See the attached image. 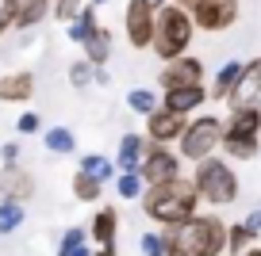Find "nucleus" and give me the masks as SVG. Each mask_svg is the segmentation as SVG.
Listing matches in <instances>:
<instances>
[{"label":"nucleus","mask_w":261,"mask_h":256,"mask_svg":"<svg viewBox=\"0 0 261 256\" xmlns=\"http://www.w3.org/2000/svg\"><path fill=\"white\" fill-rule=\"evenodd\" d=\"M0 161H4V165H16V161H19V145H16V142H8L4 149H0Z\"/></svg>","instance_id":"35"},{"label":"nucleus","mask_w":261,"mask_h":256,"mask_svg":"<svg viewBox=\"0 0 261 256\" xmlns=\"http://www.w3.org/2000/svg\"><path fill=\"white\" fill-rule=\"evenodd\" d=\"M238 77H242V61H227L219 73H215V80H212V96H215V100H230Z\"/></svg>","instance_id":"20"},{"label":"nucleus","mask_w":261,"mask_h":256,"mask_svg":"<svg viewBox=\"0 0 261 256\" xmlns=\"http://www.w3.org/2000/svg\"><path fill=\"white\" fill-rule=\"evenodd\" d=\"M142 191H146V184L139 180V172H119V180H115L119 199H142Z\"/></svg>","instance_id":"26"},{"label":"nucleus","mask_w":261,"mask_h":256,"mask_svg":"<svg viewBox=\"0 0 261 256\" xmlns=\"http://www.w3.org/2000/svg\"><path fill=\"white\" fill-rule=\"evenodd\" d=\"M180 176V157L169 149V145H146L142 153V165H139V180L146 187H158V184H169V180Z\"/></svg>","instance_id":"7"},{"label":"nucleus","mask_w":261,"mask_h":256,"mask_svg":"<svg viewBox=\"0 0 261 256\" xmlns=\"http://www.w3.org/2000/svg\"><path fill=\"white\" fill-rule=\"evenodd\" d=\"M92 80H96V69H92V65L85 61V57L69 65V84H73V88H89Z\"/></svg>","instance_id":"30"},{"label":"nucleus","mask_w":261,"mask_h":256,"mask_svg":"<svg viewBox=\"0 0 261 256\" xmlns=\"http://www.w3.org/2000/svg\"><path fill=\"white\" fill-rule=\"evenodd\" d=\"M227 104H230V111H246V107L261 111V57L242 65V77H238V84H234Z\"/></svg>","instance_id":"10"},{"label":"nucleus","mask_w":261,"mask_h":256,"mask_svg":"<svg viewBox=\"0 0 261 256\" xmlns=\"http://www.w3.org/2000/svg\"><path fill=\"white\" fill-rule=\"evenodd\" d=\"M196 207H200V195H196L192 180H185V176L142 191V210H146V218L158 222V226H165V230L188 222V218L196 214Z\"/></svg>","instance_id":"2"},{"label":"nucleus","mask_w":261,"mask_h":256,"mask_svg":"<svg viewBox=\"0 0 261 256\" xmlns=\"http://www.w3.org/2000/svg\"><path fill=\"white\" fill-rule=\"evenodd\" d=\"M23 226V203H12V199H0V233L8 237Z\"/></svg>","instance_id":"25"},{"label":"nucleus","mask_w":261,"mask_h":256,"mask_svg":"<svg viewBox=\"0 0 261 256\" xmlns=\"http://www.w3.org/2000/svg\"><path fill=\"white\" fill-rule=\"evenodd\" d=\"M85 237H89V230H81V226L65 230V233H62V241H58V256H73L77 248L85 245Z\"/></svg>","instance_id":"28"},{"label":"nucleus","mask_w":261,"mask_h":256,"mask_svg":"<svg viewBox=\"0 0 261 256\" xmlns=\"http://www.w3.org/2000/svg\"><path fill=\"white\" fill-rule=\"evenodd\" d=\"M173 4H177V8H185V12H188V8H192V4H196V0H173Z\"/></svg>","instance_id":"38"},{"label":"nucleus","mask_w":261,"mask_h":256,"mask_svg":"<svg viewBox=\"0 0 261 256\" xmlns=\"http://www.w3.org/2000/svg\"><path fill=\"white\" fill-rule=\"evenodd\" d=\"M250 241H253V233L246 230V226H227V248L234 256H242L246 248H250Z\"/></svg>","instance_id":"29"},{"label":"nucleus","mask_w":261,"mask_h":256,"mask_svg":"<svg viewBox=\"0 0 261 256\" xmlns=\"http://www.w3.org/2000/svg\"><path fill=\"white\" fill-rule=\"evenodd\" d=\"M31 96H35L31 73H4L0 77V104H27Z\"/></svg>","instance_id":"15"},{"label":"nucleus","mask_w":261,"mask_h":256,"mask_svg":"<svg viewBox=\"0 0 261 256\" xmlns=\"http://www.w3.org/2000/svg\"><path fill=\"white\" fill-rule=\"evenodd\" d=\"M154 4H158V8H162V4H165V0H154Z\"/></svg>","instance_id":"42"},{"label":"nucleus","mask_w":261,"mask_h":256,"mask_svg":"<svg viewBox=\"0 0 261 256\" xmlns=\"http://www.w3.org/2000/svg\"><path fill=\"white\" fill-rule=\"evenodd\" d=\"M16 12H19V0H0V35L16 27Z\"/></svg>","instance_id":"33"},{"label":"nucleus","mask_w":261,"mask_h":256,"mask_svg":"<svg viewBox=\"0 0 261 256\" xmlns=\"http://www.w3.org/2000/svg\"><path fill=\"white\" fill-rule=\"evenodd\" d=\"M96 27H100V23H96V8H92V4H85V8H81V16H77L73 23H69V39L85 46V42H89L92 35H96Z\"/></svg>","instance_id":"21"},{"label":"nucleus","mask_w":261,"mask_h":256,"mask_svg":"<svg viewBox=\"0 0 261 256\" xmlns=\"http://www.w3.org/2000/svg\"><path fill=\"white\" fill-rule=\"evenodd\" d=\"M165 256H223L227 248V226L215 214H192L188 222L162 230Z\"/></svg>","instance_id":"1"},{"label":"nucleus","mask_w":261,"mask_h":256,"mask_svg":"<svg viewBox=\"0 0 261 256\" xmlns=\"http://www.w3.org/2000/svg\"><path fill=\"white\" fill-rule=\"evenodd\" d=\"M192 187H196V195L207 199L212 207H227V203L238 199V176H234V168H230L227 161H219V157H207V161L196 165Z\"/></svg>","instance_id":"4"},{"label":"nucleus","mask_w":261,"mask_h":256,"mask_svg":"<svg viewBox=\"0 0 261 256\" xmlns=\"http://www.w3.org/2000/svg\"><path fill=\"white\" fill-rule=\"evenodd\" d=\"M81 8H85L81 0H54L50 12H54V19H62V23H73V19L81 16Z\"/></svg>","instance_id":"31"},{"label":"nucleus","mask_w":261,"mask_h":256,"mask_svg":"<svg viewBox=\"0 0 261 256\" xmlns=\"http://www.w3.org/2000/svg\"><path fill=\"white\" fill-rule=\"evenodd\" d=\"M142 153H146V138L142 134H123L119 149H115V168H119V172H139Z\"/></svg>","instance_id":"16"},{"label":"nucleus","mask_w":261,"mask_h":256,"mask_svg":"<svg viewBox=\"0 0 261 256\" xmlns=\"http://www.w3.org/2000/svg\"><path fill=\"white\" fill-rule=\"evenodd\" d=\"M39 126H42V119H39L35 111H23V115H19V122H16V130H19V134H35Z\"/></svg>","instance_id":"34"},{"label":"nucleus","mask_w":261,"mask_h":256,"mask_svg":"<svg viewBox=\"0 0 261 256\" xmlns=\"http://www.w3.org/2000/svg\"><path fill=\"white\" fill-rule=\"evenodd\" d=\"M77 172H85V176H92V180H100V184H104V180L115 176V165H112L108 157H100V153H85Z\"/></svg>","instance_id":"22"},{"label":"nucleus","mask_w":261,"mask_h":256,"mask_svg":"<svg viewBox=\"0 0 261 256\" xmlns=\"http://www.w3.org/2000/svg\"><path fill=\"white\" fill-rule=\"evenodd\" d=\"M139 248H142V256H165V237L162 233H142Z\"/></svg>","instance_id":"32"},{"label":"nucleus","mask_w":261,"mask_h":256,"mask_svg":"<svg viewBox=\"0 0 261 256\" xmlns=\"http://www.w3.org/2000/svg\"><path fill=\"white\" fill-rule=\"evenodd\" d=\"M200 104H207V88H204V84H196V88H173V92H165V96H162L165 111L185 115V119H188V111H196Z\"/></svg>","instance_id":"14"},{"label":"nucleus","mask_w":261,"mask_h":256,"mask_svg":"<svg viewBox=\"0 0 261 256\" xmlns=\"http://www.w3.org/2000/svg\"><path fill=\"white\" fill-rule=\"evenodd\" d=\"M100 4H108V0H92V8H100Z\"/></svg>","instance_id":"41"},{"label":"nucleus","mask_w":261,"mask_h":256,"mask_svg":"<svg viewBox=\"0 0 261 256\" xmlns=\"http://www.w3.org/2000/svg\"><path fill=\"white\" fill-rule=\"evenodd\" d=\"M242 256H261V248H246V252Z\"/></svg>","instance_id":"40"},{"label":"nucleus","mask_w":261,"mask_h":256,"mask_svg":"<svg viewBox=\"0 0 261 256\" xmlns=\"http://www.w3.org/2000/svg\"><path fill=\"white\" fill-rule=\"evenodd\" d=\"M257 134H261V111H253V107L230 111V119L223 122V145L219 149L234 161H253L257 149H261Z\"/></svg>","instance_id":"5"},{"label":"nucleus","mask_w":261,"mask_h":256,"mask_svg":"<svg viewBox=\"0 0 261 256\" xmlns=\"http://www.w3.org/2000/svg\"><path fill=\"white\" fill-rule=\"evenodd\" d=\"M127 107H130L135 115H154L158 107H162V100H158L150 88H130V92H127Z\"/></svg>","instance_id":"24"},{"label":"nucleus","mask_w":261,"mask_h":256,"mask_svg":"<svg viewBox=\"0 0 261 256\" xmlns=\"http://www.w3.org/2000/svg\"><path fill=\"white\" fill-rule=\"evenodd\" d=\"M158 80H162V88L173 92V88H196V84H204V61L200 57H177V61H169L162 73H158Z\"/></svg>","instance_id":"11"},{"label":"nucleus","mask_w":261,"mask_h":256,"mask_svg":"<svg viewBox=\"0 0 261 256\" xmlns=\"http://www.w3.org/2000/svg\"><path fill=\"white\" fill-rule=\"evenodd\" d=\"M108 57H112V31H104V27H96V35H92L89 42H85V61L92 65V69H104Z\"/></svg>","instance_id":"18"},{"label":"nucleus","mask_w":261,"mask_h":256,"mask_svg":"<svg viewBox=\"0 0 261 256\" xmlns=\"http://www.w3.org/2000/svg\"><path fill=\"white\" fill-rule=\"evenodd\" d=\"M42 145H46L50 153H73L77 149L73 130H65V126H50L46 134H42Z\"/></svg>","instance_id":"23"},{"label":"nucleus","mask_w":261,"mask_h":256,"mask_svg":"<svg viewBox=\"0 0 261 256\" xmlns=\"http://www.w3.org/2000/svg\"><path fill=\"white\" fill-rule=\"evenodd\" d=\"M154 19H158V4L154 0H127L123 31H127V42L135 50H146L150 42H154Z\"/></svg>","instance_id":"8"},{"label":"nucleus","mask_w":261,"mask_h":256,"mask_svg":"<svg viewBox=\"0 0 261 256\" xmlns=\"http://www.w3.org/2000/svg\"><path fill=\"white\" fill-rule=\"evenodd\" d=\"M100 191H104V184H100V180L85 176V172H77V176H73V195H77L81 203H96Z\"/></svg>","instance_id":"27"},{"label":"nucleus","mask_w":261,"mask_h":256,"mask_svg":"<svg viewBox=\"0 0 261 256\" xmlns=\"http://www.w3.org/2000/svg\"><path fill=\"white\" fill-rule=\"evenodd\" d=\"M50 0H19V12H16V27L19 31H27V27H39L42 19L50 16Z\"/></svg>","instance_id":"19"},{"label":"nucleus","mask_w":261,"mask_h":256,"mask_svg":"<svg viewBox=\"0 0 261 256\" xmlns=\"http://www.w3.org/2000/svg\"><path fill=\"white\" fill-rule=\"evenodd\" d=\"M180 157L185 161H207L215 157V149L223 145V122L215 119V115H200V119H192L185 126V134H180Z\"/></svg>","instance_id":"6"},{"label":"nucleus","mask_w":261,"mask_h":256,"mask_svg":"<svg viewBox=\"0 0 261 256\" xmlns=\"http://www.w3.org/2000/svg\"><path fill=\"white\" fill-rule=\"evenodd\" d=\"M73 256H92V252H89V245H81V248H77Z\"/></svg>","instance_id":"39"},{"label":"nucleus","mask_w":261,"mask_h":256,"mask_svg":"<svg viewBox=\"0 0 261 256\" xmlns=\"http://www.w3.org/2000/svg\"><path fill=\"white\" fill-rule=\"evenodd\" d=\"M188 16H192V27H200L207 35H219L227 27H234L238 0H196L192 8H188Z\"/></svg>","instance_id":"9"},{"label":"nucleus","mask_w":261,"mask_h":256,"mask_svg":"<svg viewBox=\"0 0 261 256\" xmlns=\"http://www.w3.org/2000/svg\"><path fill=\"white\" fill-rule=\"evenodd\" d=\"M185 126H188L185 115H173V111H165V107H158L154 115H146V138H150V145H169V142H180Z\"/></svg>","instance_id":"12"},{"label":"nucleus","mask_w":261,"mask_h":256,"mask_svg":"<svg viewBox=\"0 0 261 256\" xmlns=\"http://www.w3.org/2000/svg\"><path fill=\"white\" fill-rule=\"evenodd\" d=\"M115 230H119V214H115V207H100L96 218L89 222V237L100 241V248L115 245Z\"/></svg>","instance_id":"17"},{"label":"nucleus","mask_w":261,"mask_h":256,"mask_svg":"<svg viewBox=\"0 0 261 256\" xmlns=\"http://www.w3.org/2000/svg\"><path fill=\"white\" fill-rule=\"evenodd\" d=\"M242 226H246V230H250V233H253V237H257V233H261V210H253V214H250V218H246V222H242Z\"/></svg>","instance_id":"36"},{"label":"nucleus","mask_w":261,"mask_h":256,"mask_svg":"<svg viewBox=\"0 0 261 256\" xmlns=\"http://www.w3.org/2000/svg\"><path fill=\"white\" fill-rule=\"evenodd\" d=\"M192 31H196L192 16H188L185 8H177V4H162V8H158V19H154V42H150V50L169 65V61H177V57L188 54V46H192Z\"/></svg>","instance_id":"3"},{"label":"nucleus","mask_w":261,"mask_h":256,"mask_svg":"<svg viewBox=\"0 0 261 256\" xmlns=\"http://www.w3.org/2000/svg\"><path fill=\"white\" fill-rule=\"evenodd\" d=\"M35 195V176L23 172L19 165H4L0 168V199H12V203H23Z\"/></svg>","instance_id":"13"},{"label":"nucleus","mask_w":261,"mask_h":256,"mask_svg":"<svg viewBox=\"0 0 261 256\" xmlns=\"http://www.w3.org/2000/svg\"><path fill=\"white\" fill-rule=\"evenodd\" d=\"M92 256H115V245H108V248H100V252H92Z\"/></svg>","instance_id":"37"}]
</instances>
